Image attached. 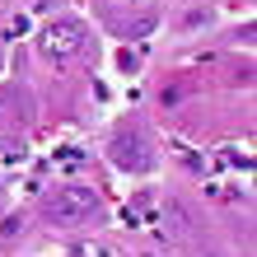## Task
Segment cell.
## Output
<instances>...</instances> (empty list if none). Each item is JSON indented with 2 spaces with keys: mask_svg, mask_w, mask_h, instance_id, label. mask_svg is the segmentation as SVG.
<instances>
[{
  "mask_svg": "<svg viewBox=\"0 0 257 257\" xmlns=\"http://www.w3.org/2000/svg\"><path fill=\"white\" fill-rule=\"evenodd\" d=\"M42 215H47L52 224L94 220V215H98V192H94V187H80V183H66V187H56L47 201H42Z\"/></svg>",
  "mask_w": 257,
  "mask_h": 257,
  "instance_id": "1",
  "label": "cell"
},
{
  "mask_svg": "<svg viewBox=\"0 0 257 257\" xmlns=\"http://www.w3.org/2000/svg\"><path fill=\"white\" fill-rule=\"evenodd\" d=\"M84 42H89V33H84L80 19H52L38 33V47H42L47 61H70L75 52H84Z\"/></svg>",
  "mask_w": 257,
  "mask_h": 257,
  "instance_id": "2",
  "label": "cell"
},
{
  "mask_svg": "<svg viewBox=\"0 0 257 257\" xmlns=\"http://www.w3.org/2000/svg\"><path fill=\"white\" fill-rule=\"evenodd\" d=\"M108 155H112L117 169H126V173H150L155 169V150L145 145L141 131H117L112 145H108Z\"/></svg>",
  "mask_w": 257,
  "mask_h": 257,
  "instance_id": "3",
  "label": "cell"
},
{
  "mask_svg": "<svg viewBox=\"0 0 257 257\" xmlns=\"http://www.w3.org/2000/svg\"><path fill=\"white\" fill-rule=\"evenodd\" d=\"M169 215H173L178 229H187V224H192V215H187V206H183V201H169Z\"/></svg>",
  "mask_w": 257,
  "mask_h": 257,
  "instance_id": "4",
  "label": "cell"
},
{
  "mask_svg": "<svg viewBox=\"0 0 257 257\" xmlns=\"http://www.w3.org/2000/svg\"><path fill=\"white\" fill-rule=\"evenodd\" d=\"M150 28H155V19H141V24H131V28H126V33H131V38H145V33H150Z\"/></svg>",
  "mask_w": 257,
  "mask_h": 257,
  "instance_id": "5",
  "label": "cell"
},
{
  "mask_svg": "<svg viewBox=\"0 0 257 257\" xmlns=\"http://www.w3.org/2000/svg\"><path fill=\"white\" fill-rule=\"evenodd\" d=\"M0 206H5V187H0Z\"/></svg>",
  "mask_w": 257,
  "mask_h": 257,
  "instance_id": "6",
  "label": "cell"
}]
</instances>
